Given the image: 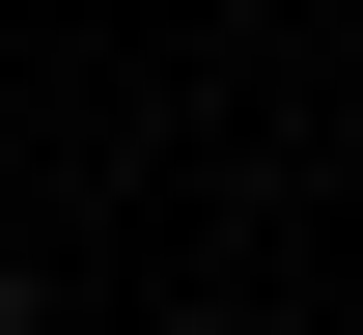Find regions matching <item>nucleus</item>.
Returning a JSON list of instances; mask_svg holds the SVG:
<instances>
[{"mask_svg": "<svg viewBox=\"0 0 363 335\" xmlns=\"http://www.w3.org/2000/svg\"><path fill=\"white\" fill-rule=\"evenodd\" d=\"M0 335H28V251H0Z\"/></svg>", "mask_w": 363, "mask_h": 335, "instance_id": "f257e3e1", "label": "nucleus"}]
</instances>
